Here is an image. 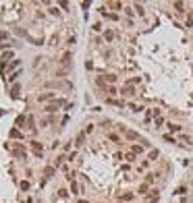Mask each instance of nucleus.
<instances>
[{"label": "nucleus", "instance_id": "obj_1", "mask_svg": "<svg viewBox=\"0 0 193 203\" xmlns=\"http://www.w3.org/2000/svg\"><path fill=\"white\" fill-rule=\"evenodd\" d=\"M64 104H67V102H64L62 97H58V100H52L50 104H46V106H44V110H46V112H56V110H58V108H62Z\"/></svg>", "mask_w": 193, "mask_h": 203}, {"label": "nucleus", "instance_id": "obj_2", "mask_svg": "<svg viewBox=\"0 0 193 203\" xmlns=\"http://www.w3.org/2000/svg\"><path fill=\"white\" fill-rule=\"evenodd\" d=\"M29 147H31V151H33L35 158H42V156H44V145H42L38 139H33V141L29 143Z\"/></svg>", "mask_w": 193, "mask_h": 203}, {"label": "nucleus", "instance_id": "obj_3", "mask_svg": "<svg viewBox=\"0 0 193 203\" xmlns=\"http://www.w3.org/2000/svg\"><path fill=\"white\" fill-rule=\"evenodd\" d=\"M121 131H123V135H125L127 141H141V135L137 131H131V128H121Z\"/></svg>", "mask_w": 193, "mask_h": 203}, {"label": "nucleus", "instance_id": "obj_4", "mask_svg": "<svg viewBox=\"0 0 193 203\" xmlns=\"http://www.w3.org/2000/svg\"><path fill=\"white\" fill-rule=\"evenodd\" d=\"M158 201H160V191L158 189H152L149 195H145L143 199V203H158Z\"/></svg>", "mask_w": 193, "mask_h": 203}, {"label": "nucleus", "instance_id": "obj_5", "mask_svg": "<svg viewBox=\"0 0 193 203\" xmlns=\"http://www.w3.org/2000/svg\"><path fill=\"white\" fill-rule=\"evenodd\" d=\"M50 100H56V93L54 91H46V93H40L38 95V102H42V104L44 102H50Z\"/></svg>", "mask_w": 193, "mask_h": 203}, {"label": "nucleus", "instance_id": "obj_6", "mask_svg": "<svg viewBox=\"0 0 193 203\" xmlns=\"http://www.w3.org/2000/svg\"><path fill=\"white\" fill-rule=\"evenodd\" d=\"M121 95H123V97H133V95H135V87H133V85H125V87L121 89Z\"/></svg>", "mask_w": 193, "mask_h": 203}, {"label": "nucleus", "instance_id": "obj_7", "mask_svg": "<svg viewBox=\"0 0 193 203\" xmlns=\"http://www.w3.org/2000/svg\"><path fill=\"white\" fill-rule=\"evenodd\" d=\"M54 172H56V168H54V166H46V170H44V180H42V187L46 185V180H48V178H52V176H54Z\"/></svg>", "mask_w": 193, "mask_h": 203}, {"label": "nucleus", "instance_id": "obj_8", "mask_svg": "<svg viewBox=\"0 0 193 203\" xmlns=\"http://www.w3.org/2000/svg\"><path fill=\"white\" fill-rule=\"evenodd\" d=\"M102 79L106 81V85H114V83H116V79H118V77H116L114 73H110V75H102Z\"/></svg>", "mask_w": 193, "mask_h": 203}, {"label": "nucleus", "instance_id": "obj_9", "mask_svg": "<svg viewBox=\"0 0 193 203\" xmlns=\"http://www.w3.org/2000/svg\"><path fill=\"white\" fill-rule=\"evenodd\" d=\"M160 158V149H149V154H147V162H156Z\"/></svg>", "mask_w": 193, "mask_h": 203}, {"label": "nucleus", "instance_id": "obj_10", "mask_svg": "<svg viewBox=\"0 0 193 203\" xmlns=\"http://www.w3.org/2000/svg\"><path fill=\"white\" fill-rule=\"evenodd\" d=\"M143 145H139V143H133V145H131V151H133V154H135V156H141V154H143Z\"/></svg>", "mask_w": 193, "mask_h": 203}, {"label": "nucleus", "instance_id": "obj_11", "mask_svg": "<svg viewBox=\"0 0 193 203\" xmlns=\"http://www.w3.org/2000/svg\"><path fill=\"white\" fill-rule=\"evenodd\" d=\"M8 137H10V139H23V133H21L19 128H10Z\"/></svg>", "mask_w": 193, "mask_h": 203}, {"label": "nucleus", "instance_id": "obj_12", "mask_svg": "<svg viewBox=\"0 0 193 203\" xmlns=\"http://www.w3.org/2000/svg\"><path fill=\"white\" fill-rule=\"evenodd\" d=\"M100 13H102V15H104V17H106V19H110V21H118V15H116V13H106V10H104V8H102V10H100Z\"/></svg>", "mask_w": 193, "mask_h": 203}, {"label": "nucleus", "instance_id": "obj_13", "mask_svg": "<svg viewBox=\"0 0 193 203\" xmlns=\"http://www.w3.org/2000/svg\"><path fill=\"white\" fill-rule=\"evenodd\" d=\"M15 54H13V50H6V52H0V58H2V62H6V60H10Z\"/></svg>", "mask_w": 193, "mask_h": 203}, {"label": "nucleus", "instance_id": "obj_14", "mask_svg": "<svg viewBox=\"0 0 193 203\" xmlns=\"http://www.w3.org/2000/svg\"><path fill=\"white\" fill-rule=\"evenodd\" d=\"M71 58H73V54H71V52H64V54H62V60H60V62H62L64 66H69V64H71Z\"/></svg>", "mask_w": 193, "mask_h": 203}, {"label": "nucleus", "instance_id": "obj_15", "mask_svg": "<svg viewBox=\"0 0 193 203\" xmlns=\"http://www.w3.org/2000/svg\"><path fill=\"white\" fill-rule=\"evenodd\" d=\"M83 143H85V133H79V135H77V139H75V145H77V149H79Z\"/></svg>", "mask_w": 193, "mask_h": 203}, {"label": "nucleus", "instance_id": "obj_16", "mask_svg": "<svg viewBox=\"0 0 193 203\" xmlns=\"http://www.w3.org/2000/svg\"><path fill=\"white\" fill-rule=\"evenodd\" d=\"M27 128H29V131H33V133H35V118H33V116H31V114H29V116H27Z\"/></svg>", "mask_w": 193, "mask_h": 203}, {"label": "nucleus", "instance_id": "obj_17", "mask_svg": "<svg viewBox=\"0 0 193 203\" xmlns=\"http://www.w3.org/2000/svg\"><path fill=\"white\" fill-rule=\"evenodd\" d=\"M175 193H177V195H181V197H183V195H187V185H179V187L175 189Z\"/></svg>", "mask_w": 193, "mask_h": 203}, {"label": "nucleus", "instance_id": "obj_18", "mask_svg": "<svg viewBox=\"0 0 193 203\" xmlns=\"http://www.w3.org/2000/svg\"><path fill=\"white\" fill-rule=\"evenodd\" d=\"M104 40L110 44V41L114 40V31H112V29H106V31H104Z\"/></svg>", "mask_w": 193, "mask_h": 203}, {"label": "nucleus", "instance_id": "obj_19", "mask_svg": "<svg viewBox=\"0 0 193 203\" xmlns=\"http://www.w3.org/2000/svg\"><path fill=\"white\" fill-rule=\"evenodd\" d=\"M17 126H21V128H23V124H25V122H27V116H23V114H19V116H17Z\"/></svg>", "mask_w": 193, "mask_h": 203}, {"label": "nucleus", "instance_id": "obj_20", "mask_svg": "<svg viewBox=\"0 0 193 203\" xmlns=\"http://www.w3.org/2000/svg\"><path fill=\"white\" fill-rule=\"evenodd\" d=\"M19 64H21V60H19V58H13V62H10V64L6 66V71H13V69H17Z\"/></svg>", "mask_w": 193, "mask_h": 203}, {"label": "nucleus", "instance_id": "obj_21", "mask_svg": "<svg viewBox=\"0 0 193 203\" xmlns=\"http://www.w3.org/2000/svg\"><path fill=\"white\" fill-rule=\"evenodd\" d=\"M104 91H106V93H110V97H112V95H116V87H114V85H106V87H104Z\"/></svg>", "mask_w": 193, "mask_h": 203}, {"label": "nucleus", "instance_id": "obj_22", "mask_svg": "<svg viewBox=\"0 0 193 203\" xmlns=\"http://www.w3.org/2000/svg\"><path fill=\"white\" fill-rule=\"evenodd\" d=\"M106 102H108V104H112V106H121V108L125 106V102H121V100H114V97H108Z\"/></svg>", "mask_w": 193, "mask_h": 203}, {"label": "nucleus", "instance_id": "obj_23", "mask_svg": "<svg viewBox=\"0 0 193 203\" xmlns=\"http://www.w3.org/2000/svg\"><path fill=\"white\" fill-rule=\"evenodd\" d=\"M166 126H168V131H172V133H181V126H179V124H175V122H168Z\"/></svg>", "mask_w": 193, "mask_h": 203}, {"label": "nucleus", "instance_id": "obj_24", "mask_svg": "<svg viewBox=\"0 0 193 203\" xmlns=\"http://www.w3.org/2000/svg\"><path fill=\"white\" fill-rule=\"evenodd\" d=\"M156 176H160V174H154V172H149V174H147V176H145V185H147V187H149V185H152V182H154V178H156Z\"/></svg>", "mask_w": 193, "mask_h": 203}, {"label": "nucleus", "instance_id": "obj_25", "mask_svg": "<svg viewBox=\"0 0 193 203\" xmlns=\"http://www.w3.org/2000/svg\"><path fill=\"white\" fill-rule=\"evenodd\" d=\"M19 187H21V191H29V189H31V182H29V180H21Z\"/></svg>", "mask_w": 193, "mask_h": 203}, {"label": "nucleus", "instance_id": "obj_26", "mask_svg": "<svg viewBox=\"0 0 193 203\" xmlns=\"http://www.w3.org/2000/svg\"><path fill=\"white\" fill-rule=\"evenodd\" d=\"M71 193H73V195H79V185H77V180H71Z\"/></svg>", "mask_w": 193, "mask_h": 203}, {"label": "nucleus", "instance_id": "obj_27", "mask_svg": "<svg viewBox=\"0 0 193 203\" xmlns=\"http://www.w3.org/2000/svg\"><path fill=\"white\" fill-rule=\"evenodd\" d=\"M127 106H129L131 112H141V110H145L143 106H137V104H127Z\"/></svg>", "mask_w": 193, "mask_h": 203}, {"label": "nucleus", "instance_id": "obj_28", "mask_svg": "<svg viewBox=\"0 0 193 203\" xmlns=\"http://www.w3.org/2000/svg\"><path fill=\"white\" fill-rule=\"evenodd\" d=\"M64 160H67V156H64V154H60V156L56 158V162H54V168H60V164L64 162Z\"/></svg>", "mask_w": 193, "mask_h": 203}, {"label": "nucleus", "instance_id": "obj_29", "mask_svg": "<svg viewBox=\"0 0 193 203\" xmlns=\"http://www.w3.org/2000/svg\"><path fill=\"white\" fill-rule=\"evenodd\" d=\"M108 6H110V8H114V10H121V8H125V6H123V2H108Z\"/></svg>", "mask_w": 193, "mask_h": 203}, {"label": "nucleus", "instance_id": "obj_30", "mask_svg": "<svg viewBox=\"0 0 193 203\" xmlns=\"http://www.w3.org/2000/svg\"><path fill=\"white\" fill-rule=\"evenodd\" d=\"M19 91H21V85H13V89H10V97H17Z\"/></svg>", "mask_w": 193, "mask_h": 203}, {"label": "nucleus", "instance_id": "obj_31", "mask_svg": "<svg viewBox=\"0 0 193 203\" xmlns=\"http://www.w3.org/2000/svg\"><path fill=\"white\" fill-rule=\"evenodd\" d=\"M108 139H110L112 143H121V137H118L116 133H108Z\"/></svg>", "mask_w": 193, "mask_h": 203}, {"label": "nucleus", "instance_id": "obj_32", "mask_svg": "<svg viewBox=\"0 0 193 203\" xmlns=\"http://www.w3.org/2000/svg\"><path fill=\"white\" fill-rule=\"evenodd\" d=\"M133 197H135L133 193H123V195H121V201H123V203H125V201H131Z\"/></svg>", "mask_w": 193, "mask_h": 203}, {"label": "nucleus", "instance_id": "obj_33", "mask_svg": "<svg viewBox=\"0 0 193 203\" xmlns=\"http://www.w3.org/2000/svg\"><path fill=\"white\" fill-rule=\"evenodd\" d=\"M133 8L137 10V15H141V17H143V15H145V8H143V6H141V4H137V2H135V4H133Z\"/></svg>", "mask_w": 193, "mask_h": 203}, {"label": "nucleus", "instance_id": "obj_34", "mask_svg": "<svg viewBox=\"0 0 193 203\" xmlns=\"http://www.w3.org/2000/svg\"><path fill=\"white\" fill-rule=\"evenodd\" d=\"M137 193H139V195H147V193H149V187H147V185H141V187H139V191H137Z\"/></svg>", "mask_w": 193, "mask_h": 203}, {"label": "nucleus", "instance_id": "obj_35", "mask_svg": "<svg viewBox=\"0 0 193 203\" xmlns=\"http://www.w3.org/2000/svg\"><path fill=\"white\" fill-rule=\"evenodd\" d=\"M162 139H164V141H166V143H172V145H175V143H177V139H175V137H172V135H162Z\"/></svg>", "mask_w": 193, "mask_h": 203}, {"label": "nucleus", "instance_id": "obj_36", "mask_svg": "<svg viewBox=\"0 0 193 203\" xmlns=\"http://www.w3.org/2000/svg\"><path fill=\"white\" fill-rule=\"evenodd\" d=\"M19 77H21V71H15V73H13V75H10V77H8V83L17 81V79H19Z\"/></svg>", "mask_w": 193, "mask_h": 203}, {"label": "nucleus", "instance_id": "obj_37", "mask_svg": "<svg viewBox=\"0 0 193 203\" xmlns=\"http://www.w3.org/2000/svg\"><path fill=\"white\" fill-rule=\"evenodd\" d=\"M172 6H175V8H177L179 13H185V4H183V2H175Z\"/></svg>", "mask_w": 193, "mask_h": 203}, {"label": "nucleus", "instance_id": "obj_38", "mask_svg": "<svg viewBox=\"0 0 193 203\" xmlns=\"http://www.w3.org/2000/svg\"><path fill=\"white\" fill-rule=\"evenodd\" d=\"M143 118H145V122H147V124L154 120V116H152V110H145V116H143Z\"/></svg>", "mask_w": 193, "mask_h": 203}, {"label": "nucleus", "instance_id": "obj_39", "mask_svg": "<svg viewBox=\"0 0 193 203\" xmlns=\"http://www.w3.org/2000/svg\"><path fill=\"white\" fill-rule=\"evenodd\" d=\"M139 81H141V77H133V79H129V81L125 83V85H137Z\"/></svg>", "mask_w": 193, "mask_h": 203}, {"label": "nucleus", "instance_id": "obj_40", "mask_svg": "<svg viewBox=\"0 0 193 203\" xmlns=\"http://www.w3.org/2000/svg\"><path fill=\"white\" fill-rule=\"evenodd\" d=\"M67 160H69V162H75V160H77V151H71V154L67 156Z\"/></svg>", "mask_w": 193, "mask_h": 203}, {"label": "nucleus", "instance_id": "obj_41", "mask_svg": "<svg viewBox=\"0 0 193 203\" xmlns=\"http://www.w3.org/2000/svg\"><path fill=\"white\" fill-rule=\"evenodd\" d=\"M139 143H141V145H143L145 149H149V147H152V143H149V141H147V139H143V137H141V141H139Z\"/></svg>", "mask_w": 193, "mask_h": 203}, {"label": "nucleus", "instance_id": "obj_42", "mask_svg": "<svg viewBox=\"0 0 193 203\" xmlns=\"http://www.w3.org/2000/svg\"><path fill=\"white\" fill-rule=\"evenodd\" d=\"M92 29H94V31H102V23H100V21H96V23L92 25Z\"/></svg>", "mask_w": 193, "mask_h": 203}, {"label": "nucleus", "instance_id": "obj_43", "mask_svg": "<svg viewBox=\"0 0 193 203\" xmlns=\"http://www.w3.org/2000/svg\"><path fill=\"white\" fill-rule=\"evenodd\" d=\"M125 160H127V162H133V160H135V154H133V151H129V154L125 156Z\"/></svg>", "mask_w": 193, "mask_h": 203}, {"label": "nucleus", "instance_id": "obj_44", "mask_svg": "<svg viewBox=\"0 0 193 203\" xmlns=\"http://www.w3.org/2000/svg\"><path fill=\"white\" fill-rule=\"evenodd\" d=\"M154 124H156V126H162V124H164V118H162V116H160V118H154Z\"/></svg>", "mask_w": 193, "mask_h": 203}, {"label": "nucleus", "instance_id": "obj_45", "mask_svg": "<svg viewBox=\"0 0 193 203\" xmlns=\"http://www.w3.org/2000/svg\"><path fill=\"white\" fill-rule=\"evenodd\" d=\"M58 195H60V197H62V199H64V197H67V195H69V191H67V189H58Z\"/></svg>", "mask_w": 193, "mask_h": 203}, {"label": "nucleus", "instance_id": "obj_46", "mask_svg": "<svg viewBox=\"0 0 193 203\" xmlns=\"http://www.w3.org/2000/svg\"><path fill=\"white\" fill-rule=\"evenodd\" d=\"M92 131H94V124H87V126H85V131H83V133H85V135H89V133H92Z\"/></svg>", "mask_w": 193, "mask_h": 203}, {"label": "nucleus", "instance_id": "obj_47", "mask_svg": "<svg viewBox=\"0 0 193 203\" xmlns=\"http://www.w3.org/2000/svg\"><path fill=\"white\" fill-rule=\"evenodd\" d=\"M50 15H54V17H58V15H60V10H58V8H50Z\"/></svg>", "mask_w": 193, "mask_h": 203}, {"label": "nucleus", "instance_id": "obj_48", "mask_svg": "<svg viewBox=\"0 0 193 203\" xmlns=\"http://www.w3.org/2000/svg\"><path fill=\"white\" fill-rule=\"evenodd\" d=\"M154 114H156V118H160V116H162V110H160V108H154Z\"/></svg>", "mask_w": 193, "mask_h": 203}, {"label": "nucleus", "instance_id": "obj_49", "mask_svg": "<svg viewBox=\"0 0 193 203\" xmlns=\"http://www.w3.org/2000/svg\"><path fill=\"white\" fill-rule=\"evenodd\" d=\"M2 40H8V33H6V31H0V41Z\"/></svg>", "mask_w": 193, "mask_h": 203}, {"label": "nucleus", "instance_id": "obj_50", "mask_svg": "<svg viewBox=\"0 0 193 203\" xmlns=\"http://www.w3.org/2000/svg\"><path fill=\"white\" fill-rule=\"evenodd\" d=\"M77 203H89V201H85V199H79V201H77Z\"/></svg>", "mask_w": 193, "mask_h": 203}, {"label": "nucleus", "instance_id": "obj_51", "mask_svg": "<svg viewBox=\"0 0 193 203\" xmlns=\"http://www.w3.org/2000/svg\"><path fill=\"white\" fill-rule=\"evenodd\" d=\"M118 203H123V201H118Z\"/></svg>", "mask_w": 193, "mask_h": 203}]
</instances>
